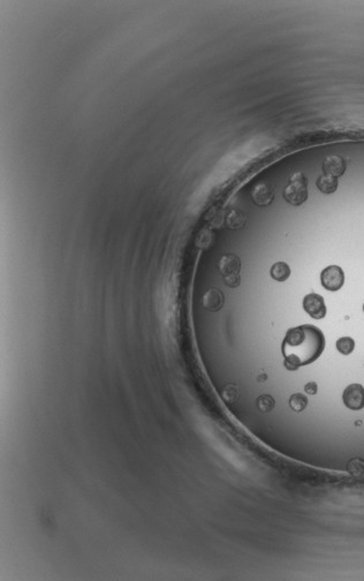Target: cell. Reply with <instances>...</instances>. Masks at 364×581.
<instances>
[{
    "mask_svg": "<svg viewBox=\"0 0 364 581\" xmlns=\"http://www.w3.org/2000/svg\"><path fill=\"white\" fill-rule=\"evenodd\" d=\"M304 391L309 394H316L317 391H318V385H317V383L315 382H309L305 384Z\"/></svg>",
    "mask_w": 364,
    "mask_h": 581,
    "instance_id": "d6986e66",
    "label": "cell"
},
{
    "mask_svg": "<svg viewBox=\"0 0 364 581\" xmlns=\"http://www.w3.org/2000/svg\"><path fill=\"white\" fill-rule=\"evenodd\" d=\"M246 224V217L239 209L233 208L226 215V226L230 230H239Z\"/></svg>",
    "mask_w": 364,
    "mask_h": 581,
    "instance_id": "30bf717a",
    "label": "cell"
},
{
    "mask_svg": "<svg viewBox=\"0 0 364 581\" xmlns=\"http://www.w3.org/2000/svg\"><path fill=\"white\" fill-rule=\"evenodd\" d=\"M218 269L223 277L240 273V270H241V259H240L239 256H236L235 254L224 255L219 261Z\"/></svg>",
    "mask_w": 364,
    "mask_h": 581,
    "instance_id": "ba28073f",
    "label": "cell"
},
{
    "mask_svg": "<svg viewBox=\"0 0 364 581\" xmlns=\"http://www.w3.org/2000/svg\"><path fill=\"white\" fill-rule=\"evenodd\" d=\"M346 168H347L346 161H344L341 156H338V155H331V156H327L323 163L324 173L335 178L341 177L344 171H346Z\"/></svg>",
    "mask_w": 364,
    "mask_h": 581,
    "instance_id": "52a82bcc",
    "label": "cell"
},
{
    "mask_svg": "<svg viewBox=\"0 0 364 581\" xmlns=\"http://www.w3.org/2000/svg\"><path fill=\"white\" fill-rule=\"evenodd\" d=\"M355 348V342L350 337H341L336 342V350L342 355H349Z\"/></svg>",
    "mask_w": 364,
    "mask_h": 581,
    "instance_id": "5bb4252c",
    "label": "cell"
},
{
    "mask_svg": "<svg viewBox=\"0 0 364 581\" xmlns=\"http://www.w3.org/2000/svg\"><path fill=\"white\" fill-rule=\"evenodd\" d=\"M254 203L258 207H268L273 202L274 191L272 185L268 181H261L251 191Z\"/></svg>",
    "mask_w": 364,
    "mask_h": 581,
    "instance_id": "8992f818",
    "label": "cell"
},
{
    "mask_svg": "<svg viewBox=\"0 0 364 581\" xmlns=\"http://www.w3.org/2000/svg\"><path fill=\"white\" fill-rule=\"evenodd\" d=\"M363 311H364V305H363Z\"/></svg>",
    "mask_w": 364,
    "mask_h": 581,
    "instance_id": "ffe728a7",
    "label": "cell"
},
{
    "mask_svg": "<svg viewBox=\"0 0 364 581\" xmlns=\"http://www.w3.org/2000/svg\"><path fill=\"white\" fill-rule=\"evenodd\" d=\"M303 308L309 316L315 320H321L326 315V306L324 298L316 293H310L304 297Z\"/></svg>",
    "mask_w": 364,
    "mask_h": 581,
    "instance_id": "5b68a950",
    "label": "cell"
},
{
    "mask_svg": "<svg viewBox=\"0 0 364 581\" xmlns=\"http://www.w3.org/2000/svg\"><path fill=\"white\" fill-rule=\"evenodd\" d=\"M225 297L219 288H210L203 297L204 307L210 312H219L223 308Z\"/></svg>",
    "mask_w": 364,
    "mask_h": 581,
    "instance_id": "9c48e42d",
    "label": "cell"
},
{
    "mask_svg": "<svg viewBox=\"0 0 364 581\" xmlns=\"http://www.w3.org/2000/svg\"><path fill=\"white\" fill-rule=\"evenodd\" d=\"M342 400L347 408L361 410L364 408V387L357 383L348 385L342 393Z\"/></svg>",
    "mask_w": 364,
    "mask_h": 581,
    "instance_id": "277c9868",
    "label": "cell"
},
{
    "mask_svg": "<svg viewBox=\"0 0 364 581\" xmlns=\"http://www.w3.org/2000/svg\"><path fill=\"white\" fill-rule=\"evenodd\" d=\"M317 187L319 191L324 194H332L336 191L338 188V179L335 177L328 176V174H323L317 180Z\"/></svg>",
    "mask_w": 364,
    "mask_h": 581,
    "instance_id": "8fae6325",
    "label": "cell"
},
{
    "mask_svg": "<svg viewBox=\"0 0 364 581\" xmlns=\"http://www.w3.org/2000/svg\"><path fill=\"white\" fill-rule=\"evenodd\" d=\"M325 348V337L319 328L303 324L289 329L281 345L284 366L294 371L311 365L319 358Z\"/></svg>",
    "mask_w": 364,
    "mask_h": 581,
    "instance_id": "6da1fadb",
    "label": "cell"
},
{
    "mask_svg": "<svg viewBox=\"0 0 364 581\" xmlns=\"http://www.w3.org/2000/svg\"><path fill=\"white\" fill-rule=\"evenodd\" d=\"M320 281L324 288L331 292H336L342 287L344 282L343 270L339 265H330L320 273Z\"/></svg>",
    "mask_w": 364,
    "mask_h": 581,
    "instance_id": "3957f363",
    "label": "cell"
},
{
    "mask_svg": "<svg viewBox=\"0 0 364 581\" xmlns=\"http://www.w3.org/2000/svg\"><path fill=\"white\" fill-rule=\"evenodd\" d=\"M308 406V398L303 393H294L289 398V407L294 412H302Z\"/></svg>",
    "mask_w": 364,
    "mask_h": 581,
    "instance_id": "4fadbf2b",
    "label": "cell"
},
{
    "mask_svg": "<svg viewBox=\"0 0 364 581\" xmlns=\"http://www.w3.org/2000/svg\"><path fill=\"white\" fill-rule=\"evenodd\" d=\"M271 277L277 281H286L290 276L289 265L285 262L274 263L271 268Z\"/></svg>",
    "mask_w": 364,
    "mask_h": 581,
    "instance_id": "7c38bea8",
    "label": "cell"
},
{
    "mask_svg": "<svg viewBox=\"0 0 364 581\" xmlns=\"http://www.w3.org/2000/svg\"><path fill=\"white\" fill-rule=\"evenodd\" d=\"M236 396H238V390H236V387L234 385H227L225 389H224L223 397L226 401L233 402L236 399Z\"/></svg>",
    "mask_w": 364,
    "mask_h": 581,
    "instance_id": "e0dca14e",
    "label": "cell"
},
{
    "mask_svg": "<svg viewBox=\"0 0 364 581\" xmlns=\"http://www.w3.org/2000/svg\"><path fill=\"white\" fill-rule=\"evenodd\" d=\"M224 281H225V284L228 286V287H238L240 285V282H241V277H240V273H235V274H231V276H226L224 277Z\"/></svg>",
    "mask_w": 364,
    "mask_h": 581,
    "instance_id": "ac0fdd59",
    "label": "cell"
},
{
    "mask_svg": "<svg viewBox=\"0 0 364 581\" xmlns=\"http://www.w3.org/2000/svg\"><path fill=\"white\" fill-rule=\"evenodd\" d=\"M284 199L294 207L303 204L308 199V179L302 172L290 176L289 184L284 189Z\"/></svg>",
    "mask_w": 364,
    "mask_h": 581,
    "instance_id": "7a4b0ae2",
    "label": "cell"
},
{
    "mask_svg": "<svg viewBox=\"0 0 364 581\" xmlns=\"http://www.w3.org/2000/svg\"><path fill=\"white\" fill-rule=\"evenodd\" d=\"M257 406L262 412H271L274 408V399L269 394H263L257 399Z\"/></svg>",
    "mask_w": 364,
    "mask_h": 581,
    "instance_id": "2e32d148",
    "label": "cell"
},
{
    "mask_svg": "<svg viewBox=\"0 0 364 581\" xmlns=\"http://www.w3.org/2000/svg\"><path fill=\"white\" fill-rule=\"evenodd\" d=\"M348 472L354 476H361L364 474V460L361 458H353L348 463Z\"/></svg>",
    "mask_w": 364,
    "mask_h": 581,
    "instance_id": "9a60e30c",
    "label": "cell"
}]
</instances>
